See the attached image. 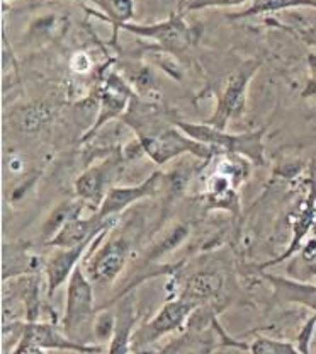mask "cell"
<instances>
[{
	"label": "cell",
	"instance_id": "1",
	"mask_svg": "<svg viewBox=\"0 0 316 354\" xmlns=\"http://www.w3.org/2000/svg\"><path fill=\"white\" fill-rule=\"evenodd\" d=\"M174 123L187 136L215 150L216 155H240V157L248 158L253 165H266V147H264L266 130L228 133L226 130L209 127L204 121L203 123H189V121L179 120V118H174Z\"/></svg>",
	"mask_w": 316,
	"mask_h": 354
},
{
	"label": "cell",
	"instance_id": "2",
	"mask_svg": "<svg viewBox=\"0 0 316 354\" xmlns=\"http://www.w3.org/2000/svg\"><path fill=\"white\" fill-rule=\"evenodd\" d=\"M92 320H95L94 310V285L83 272L82 264L73 271L68 279L67 301L61 320V330L70 339L82 344H89V335L86 329H94Z\"/></svg>",
	"mask_w": 316,
	"mask_h": 354
},
{
	"label": "cell",
	"instance_id": "3",
	"mask_svg": "<svg viewBox=\"0 0 316 354\" xmlns=\"http://www.w3.org/2000/svg\"><path fill=\"white\" fill-rule=\"evenodd\" d=\"M109 228H106L95 241L94 247L89 249V259L86 261V274L94 286H111L117 276L124 271L131 256V242L124 237L109 239Z\"/></svg>",
	"mask_w": 316,
	"mask_h": 354
},
{
	"label": "cell",
	"instance_id": "4",
	"mask_svg": "<svg viewBox=\"0 0 316 354\" xmlns=\"http://www.w3.org/2000/svg\"><path fill=\"white\" fill-rule=\"evenodd\" d=\"M257 70H259V64H245L226 77L225 86L216 101L215 111L204 121L206 124L218 128V130H228L230 121L240 120L244 116L247 111L248 87Z\"/></svg>",
	"mask_w": 316,
	"mask_h": 354
},
{
	"label": "cell",
	"instance_id": "5",
	"mask_svg": "<svg viewBox=\"0 0 316 354\" xmlns=\"http://www.w3.org/2000/svg\"><path fill=\"white\" fill-rule=\"evenodd\" d=\"M124 31L139 38L152 39L157 48L168 55H181L189 50L197 41V31L186 22L184 12H174L168 19L155 22V24H133L128 22L123 28Z\"/></svg>",
	"mask_w": 316,
	"mask_h": 354
},
{
	"label": "cell",
	"instance_id": "6",
	"mask_svg": "<svg viewBox=\"0 0 316 354\" xmlns=\"http://www.w3.org/2000/svg\"><path fill=\"white\" fill-rule=\"evenodd\" d=\"M197 305L186 298L179 297L177 300H168L167 304L161 305L157 315L152 320L143 324L138 330H135L133 341H131V351H139V349L150 348L160 341L164 335L172 334L181 329H186L189 317L196 310Z\"/></svg>",
	"mask_w": 316,
	"mask_h": 354
},
{
	"label": "cell",
	"instance_id": "7",
	"mask_svg": "<svg viewBox=\"0 0 316 354\" xmlns=\"http://www.w3.org/2000/svg\"><path fill=\"white\" fill-rule=\"evenodd\" d=\"M135 97V92L131 91L130 82L117 72H109L106 79L99 84L97 88V101H99V114L95 118V123L83 133L80 142L86 143L97 135L101 128H104L109 121L123 118L131 101Z\"/></svg>",
	"mask_w": 316,
	"mask_h": 354
},
{
	"label": "cell",
	"instance_id": "8",
	"mask_svg": "<svg viewBox=\"0 0 316 354\" xmlns=\"http://www.w3.org/2000/svg\"><path fill=\"white\" fill-rule=\"evenodd\" d=\"M121 160L117 155L104 158V160L92 164L75 179V194L86 205L99 209L102 199L114 187V180L119 174Z\"/></svg>",
	"mask_w": 316,
	"mask_h": 354
},
{
	"label": "cell",
	"instance_id": "9",
	"mask_svg": "<svg viewBox=\"0 0 316 354\" xmlns=\"http://www.w3.org/2000/svg\"><path fill=\"white\" fill-rule=\"evenodd\" d=\"M165 176L161 172H153L152 176L146 177L141 184H133V186H114L106 198L102 199L95 215L101 220H112L117 215L130 208L135 203L141 199H148L157 196L164 186Z\"/></svg>",
	"mask_w": 316,
	"mask_h": 354
},
{
	"label": "cell",
	"instance_id": "10",
	"mask_svg": "<svg viewBox=\"0 0 316 354\" xmlns=\"http://www.w3.org/2000/svg\"><path fill=\"white\" fill-rule=\"evenodd\" d=\"M219 342L228 346H241L240 342L231 341L223 332L218 320H215L213 327L204 330L186 327V330L177 339L168 342L157 354H213V351L219 346Z\"/></svg>",
	"mask_w": 316,
	"mask_h": 354
},
{
	"label": "cell",
	"instance_id": "11",
	"mask_svg": "<svg viewBox=\"0 0 316 354\" xmlns=\"http://www.w3.org/2000/svg\"><path fill=\"white\" fill-rule=\"evenodd\" d=\"M95 239L82 242L79 243V245H73V247H57V250L51 254L50 259H48L45 264L48 298L53 297L55 291L63 285L65 281H68V279L72 278L73 271H75V269L80 266V263H82L83 256L89 252L90 245H94Z\"/></svg>",
	"mask_w": 316,
	"mask_h": 354
},
{
	"label": "cell",
	"instance_id": "12",
	"mask_svg": "<svg viewBox=\"0 0 316 354\" xmlns=\"http://www.w3.org/2000/svg\"><path fill=\"white\" fill-rule=\"evenodd\" d=\"M21 334L31 342L38 344L39 348L45 349V351L55 349V351H73L80 354L101 353L99 346L82 344V342L73 341L63 330H58V327L46 322H39V320L38 322H26L24 330Z\"/></svg>",
	"mask_w": 316,
	"mask_h": 354
},
{
	"label": "cell",
	"instance_id": "13",
	"mask_svg": "<svg viewBox=\"0 0 316 354\" xmlns=\"http://www.w3.org/2000/svg\"><path fill=\"white\" fill-rule=\"evenodd\" d=\"M114 218L112 220H101L97 215L86 216L77 215L75 218H72L67 225L63 227V230L50 242V245L53 247H73L79 245V243L92 241V239L97 237L101 232H104L106 228H112Z\"/></svg>",
	"mask_w": 316,
	"mask_h": 354
},
{
	"label": "cell",
	"instance_id": "14",
	"mask_svg": "<svg viewBox=\"0 0 316 354\" xmlns=\"http://www.w3.org/2000/svg\"><path fill=\"white\" fill-rule=\"evenodd\" d=\"M262 276L274 290L275 300L284 301V304L303 305L316 313V285L313 283H303L297 279L267 274V272H262Z\"/></svg>",
	"mask_w": 316,
	"mask_h": 354
},
{
	"label": "cell",
	"instance_id": "15",
	"mask_svg": "<svg viewBox=\"0 0 316 354\" xmlns=\"http://www.w3.org/2000/svg\"><path fill=\"white\" fill-rule=\"evenodd\" d=\"M136 322H138V312L133 297L123 298L116 308V326L109 341L108 354H130Z\"/></svg>",
	"mask_w": 316,
	"mask_h": 354
},
{
	"label": "cell",
	"instance_id": "16",
	"mask_svg": "<svg viewBox=\"0 0 316 354\" xmlns=\"http://www.w3.org/2000/svg\"><path fill=\"white\" fill-rule=\"evenodd\" d=\"M38 268V257L29 254V245L23 242H6L2 245V279L9 283L12 278L32 274Z\"/></svg>",
	"mask_w": 316,
	"mask_h": 354
},
{
	"label": "cell",
	"instance_id": "17",
	"mask_svg": "<svg viewBox=\"0 0 316 354\" xmlns=\"http://www.w3.org/2000/svg\"><path fill=\"white\" fill-rule=\"evenodd\" d=\"M223 276L216 271H199L189 276L181 293L182 298L192 301L194 305H204L218 297L223 290Z\"/></svg>",
	"mask_w": 316,
	"mask_h": 354
},
{
	"label": "cell",
	"instance_id": "18",
	"mask_svg": "<svg viewBox=\"0 0 316 354\" xmlns=\"http://www.w3.org/2000/svg\"><path fill=\"white\" fill-rule=\"evenodd\" d=\"M90 2H94L101 12H94V10H89V12L94 14L99 19L112 24V41H116L117 31H119L124 24L133 21L135 0H90Z\"/></svg>",
	"mask_w": 316,
	"mask_h": 354
},
{
	"label": "cell",
	"instance_id": "19",
	"mask_svg": "<svg viewBox=\"0 0 316 354\" xmlns=\"http://www.w3.org/2000/svg\"><path fill=\"white\" fill-rule=\"evenodd\" d=\"M86 206V203L79 198L72 199V201H63L58 206H55L53 212L48 215L46 221L43 223V237L46 239L48 243L53 241V239L63 230V227L70 220L75 218L77 215H82Z\"/></svg>",
	"mask_w": 316,
	"mask_h": 354
},
{
	"label": "cell",
	"instance_id": "20",
	"mask_svg": "<svg viewBox=\"0 0 316 354\" xmlns=\"http://www.w3.org/2000/svg\"><path fill=\"white\" fill-rule=\"evenodd\" d=\"M250 6L240 12L230 14V19H247V17L260 16V14L281 12V10L311 7L316 9V0H250Z\"/></svg>",
	"mask_w": 316,
	"mask_h": 354
},
{
	"label": "cell",
	"instance_id": "21",
	"mask_svg": "<svg viewBox=\"0 0 316 354\" xmlns=\"http://www.w3.org/2000/svg\"><path fill=\"white\" fill-rule=\"evenodd\" d=\"M187 235H189V228H187L184 223H179L175 225V227H172L170 230H168L164 237L158 239V242L152 247V249H150V252L146 254L145 261L146 263H153V261L161 259L165 254L177 249V247L186 241Z\"/></svg>",
	"mask_w": 316,
	"mask_h": 354
},
{
	"label": "cell",
	"instance_id": "22",
	"mask_svg": "<svg viewBox=\"0 0 316 354\" xmlns=\"http://www.w3.org/2000/svg\"><path fill=\"white\" fill-rule=\"evenodd\" d=\"M250 354H301L296 344L288 341H279V339H270L259 335L248 346Z\"/></svg>",
	"mask_w": 316,
	"mask_h": 354
},
{
	"label": "cell",
	"instance_id": "23",
	"mask_svg": "<svg viewBox=\"0 0 316 354\" xmlns=\"http://www.w3.org/2000/svg\"><path fill=\"white\" fill-rule=\"evenodd\" d=\"M114 326H116V313H99L94 320L92 334H94V337L99 339L101 342H108L111 341L114 334Z\"/></svg>",
	"mask_w": 316,
	"mask_h": 354
},
{
	"label": "cell",
	"instance_id": "24",
	"mask_svg": "<svg viewBox=\"0 0 316 354\" xmlns=\"http://www.w3.org/2000/svg\"><path fill=\"white\" fill-rule=\"evenodd\" d=\"M51 114L50 106H29L23 111V118H21V124L26 130H36L43 124V121H46Z\"/></svg>",
	"mask_w": 316,
	"mask_h": 354
},
{
	"label": "cell",
	"instance_id": "25",
	"mask_svg": "<svg viewBox=\"0 0 316 354\" xmlns=\"http://www.w3.org/2000/svg\"><path fill=\"white\" fill-rule=\"evenodd\" d=\"M248 0H184L182 12H192V10L211 9V7H235Z\"/></svg>",
	"mask_w": 316,
	"mask_h": 354
},
{
	"label": "cell",
	"instance_id": "26",
	"mask_svg": "<svg viewBox=\"0 0 316 354\" xmlns=\"http://www.w3.org/2000/svg\"><path fill=\"white\" fill-rule=\"evenodd\" d=\"M316 332V313L306 320V324L303 326V329L299 330L296 337V346L299 349L301 354H310L311 341H313V335Z\"/></svg>",
	"mask_w": 316,
	"mask_h": 354
},
{
	"label": "cell",
	"instance_id": "27",
	"mask_svg": "<svg viewBox=\"0 0 316 354\" xmlns=\"http://www.w3.org/2000/svg\"><path fill=\"white\" fill-rule=\"evenodd\" d=\"M308 72H310V75H308L306 86L301 91V95H303V99H316V53L308 55Z\"/></svg>",
	"mask_w": 316,
	"mask_h": 354
},
{
	"label": "cell",
	"instance_id": "28",
	"mask_svg": "<svg viewBox=\"0 0 316 354\" xmlns=\"http://www.w3.org/2000/svg\"><path fill=\"white\" fill-rule=\"evenodd\" d=\"M274 26H279V28H284L288 31H291L293 35H296L297 38L303 43L310 44V46H316V26H306V28H294V26H284L279 24V22H272Z\"/></svg>",
	"mask_w": 316,
	"mask_h": 354
},
{
	"label": "cell",
	"instance_id": "29",
	"mask_svg": "<svg viewBox=\"0 0 316 354\" xmlns=\"http://www.w3.org/2000/svg\"><path fill=\"white\" fill-rule=\"evenodd\" d=\"M12 354H46V351L21 334L19 341H17V346H16V349H14Z\"/></svg>",
	"mask_w": 316,
	"mask_h": 354
},
{
	"label": "cell",
	"instance_id": "30",
	"mask_svg": "<svg viewBox=\"0 0 316 354\" xmlns=\"http://www.w3.org/2000/svg\"><path fill=\"white\" fill-rule=\"evenodd\" d=\"M72 66H73V70H75V72H79V73L89 72V70H90L89 57H87V55H83V53H77L75 57H73V60H72Z\"/></svg>",
	"mask_w": 316,
	"mask_h": 354
},
{
	"label": "cell",
	"instance_id": "31",
	"mask_svg": "<svg viewBox=\"0 0 316 354\" xmlns=\"http://www.w3.org/2000/svg\"><path fill=\"white\" fill-rule=\"evenodd\" d=\"M306 271H308V274L316 278V256L306 257Z\"/></svg>",
	"mask_w": 316,
	"mask_h": 354
}]
</instances>
